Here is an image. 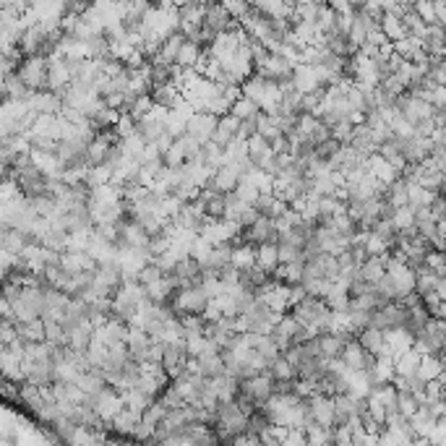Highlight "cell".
Segmentation results:
<instances>
[{
	"label": "cell",
	"instance_id": "cell-1",
	"mask_svg": "<svg viewBox=\"0 0 446 446\" xmlns=\"http://www.w3.org/2000/svg\"><path fill=\"white\" fill-rule=\"evenodd\" d=\"M209 306V295L201 287H178L170 308L178 316H204Z\"/></svg>",
	"mask_w": 446,
	"mask_h": 446
},
{
	"label": "cell",
	"instance_id": "cell-2",
	"mask_svg": "<svg viewBox=\"0 0 446 446\" xmlns=\"http://www.w3.org/2000/svg\"><path fill=\"white\" fill-rule=\"evenodd\" d=\"M272 391H274V381H272V376L266 371H261V373H256V376H248V379H240L238 381V394H243V396H248L253 405H264L266 399L272 396Z\"/></svg>",
	"mask_w": 446,
	"mask_h": 446
},
{
	"label": "cell",
	"instance_id": "cell-3",
	"mask_svg": "<svg viewBox=\"0 0 446 446\" xmlns=\"http://www.w3.org/2000/svg\"><path fill=\"white\" fill-rule=\"evenodd\" d=\"M185 360H188V350H185V339L183 337H175V339H167L162 342V358H159V365H162V371L173 379L178 373L185 368Z\"/></svg>",
	"mask_w": 446,
	"mask_h": 446
},
{
	"label": "cell",
	"instance_id": "cell-4",
	"mask_svg": "<svg viewBox=\"0 0 446 446\" xmlns=\"http://www.w3.org/2000/svg\"><path fill=\"white\" fill-rule=\"evenodd\" d=\"M215 125H217V115H209V113H190L185 118V133H188L190 139H196L198 144L212 139Z\"/></svg>",
	"mask_w": 446,
	"mask_h": 446
},
{
	"label": "cell",
	"instance_id": "cell-5",
	"mask_svg": "<svg viewBox=\"0 0 446 446\" xmlns=\"http://www.w3.org/2000/svg\"><path fill=\"white\" fill-rule=\"evenodd\" d=\"M201 24L219 34V32H227V29L235 26L238 21H232V16L227 13V8H224L219 0H209L207 6H204V21H201Z\"/></svg>",
	"mask_w": 446,
	"mask_h": 446
},
{
	"label": "cell",
	"instance_id": "cell-6",
	"mask_svg": "<svg viewBox=\"0 0 446 446\" xmlns=\"http://www.w3.org/2000/svg\"><path fill=\"white\" fill-rule=\"evenodd\" d=\"M358 345L363 347L365 353H371V355L381 358V355H391V350L387 345V334L376 326H365V329L358 331Z\"/></svg>",
	"mask_w": 446,
	"mask_h": 446
},
{
	"label": "cell",
	"instance_id": "cell-7",
	"mask_svg": "<svg viewBox=\"0 0 446 446\" xmlns=\"http://www.w3.org/2000/svg\"><path fill=\"white\" fill-rule=\"evenodd\" d=\"M238 131H240V120L227 110V113H222V115H217L215 133H212V139L209 141H215V144H219V147L224 149L232 139H238Z\"/></svg>",
	"mask_w": 446,
	"mask_h": 446
},
{
	"label": "cell",
	"instance_id": "cell-8",
	"mask_svg": "<svg viewBox=\"0 0 446 446\" xmlns=\"http://www.w3.org/2000/svg\"><path fill=\"white\" fill-rule=\"evenodd\" d=\"M387 261H389V253L368 256L365 261H360V266H358V277L365 282H371V285H376V282L384 277V272H387Z\"/></svg>",
	"mask_w": 446,
	"mask_h": 446
},
{
	"label": "cell",
	"instance_id": "cell-9",
	"mask_svg": "<svg viewBox=\"0 0 446 446\" xmlns=\"http://www.w3.org/2000/svg\"><path fill=\"white\" fill-rule=\"evenodd\" d=\"M204 58V47L193 40H183L181 50H178V58H175V66L178 68H198Z\"/></svg>",
	"mask_w": 446,
	"mask_h": 446
},
{
	"label": "cell",
	"instance_id": "cell-10",
	"mask_svg": "<svg viewBox=\"0 0 446 446\" xmlns=\"http://www.w3.org/2000/svg\"><path fill=\"white\" fill-rule=\"evenodd\" d=\"M196 368L204 379H215V376L224 373V363L219 353H201V355H196Z\"/></svg>",
	"mask_w": 446,
	"mask_h": 446
},
{
	"label": "cell",
	"instance_id": "cell-11",
	"mask_svg": "<svg viewBox=\"0 0 446 446\" xmlns=\"http://www.w3.org/2000/svg\"><path fill=\"white\" fill-rule=\"evenodd\" d=\"M316 342H319V353L321 358H339L342 353V347H345V339L334 334V331H321V334H316Z\"/></svg>",
	"mask_w": 446,
	"mask_h": 446
},
{
	"label": "cell",
	"instance_id": "cell-12",
	"mask_svg": "<svg viewBox=\"0 0 446 446\" xmlns=\"http://www.w3.org/2000/svg\"><path fill=\"white\" fill-rule=\"evenodd\" d=\"M253 256H256V266H261L266 272H274L277 264H280L277 243H258V246H253Z\"/></svg>",
	"mask_w": 446,
	"mask_h": 446
},
{
	"label": "cell",
	"instance_id": "cell-13",
	"mask_svg": "<svg viewBox=\"0 0 446 446\" xmlns=\"http://www.w3.org/2000/svg\"><path fill=\"white\" fill-rule=\"evenodd\" d=\"M379 29L384 32V37H387L389 42H396V40H402V37H407V26L402 24V18H396L394 13H384V18L379 21Z\"/></svg>",
	"mask_w": 446,
	"mask_h": 446
},
{
	"label": "cell",
	"instance_id": "cell-14",
	"mask_svg": "<svg viewBox=\"0 0 446 446\" xmlns=\"http://www.w3.org/2000/svg\"><path fill=\"white\" fill-rule=\"evenodd\" d=\"M230 264L235 269H251V266L256 264V256H253V246H232V253H230Z\"/></svg>",
	"mask_w": 446,
	"mask_h": 446
},
{
	"label": "cell",
	"instance_id": "cell-15",
	"mask_svg": "<svg viewBox=\"0 0 446 446\" xmlns=\"http://www.w3.org/2000/svg\"><path fill=\"white\" fill-rule=\"evenodd\" d=\"M436 196V193H430V190H425L423 185H418V183H413L410 188H407V207L410 209H425L430 204V198Z\"/></svg>",
	"mask_w": 446,
	"mask_h": 446
},
{
	"label": "cell",
	"instance_id": "cell-16",
	"mask_svg": "<svg viewBox=\"0 0 446 446\" xmlns=\"http://www.w3.org/2000/svg\"><path fill=\"white\" fill-rule=\"evenodd\" d=\"M258 110H261V108H258L256 102H253V99H248V97H243V94H240V97L230 105V113L238 118V120H246V118L256 115Z\"/></svg>",
	"mask_w": 446,
	"mask_h": 446
},
{
	"label": "cell",
	"instance_id": "cell-17",
	"mask_svg": "<svg viewBox=\"0 0 446 446\" xmlns=\"http://www.w3.org/2000/svg\"><path fill=\"white\" fill-rule=\"evenodd\" d=\"M339 149H342V144H339L337 139H324L321 144H316V149H314V154L319 159H321V162H326V165H329V159L334 157V154H337Z\"/></svg>",
	"mask_w": 446,
	"mask_h": 446
},
{
	"label": "cell",
	"instance_id": "cell-18",
	"mask_svg": "<svg viewBox=\"0 0 446 446\" xmlns=\"http://www.w3.org/2000/svg\"><path fill=\"white\" fill-rule=\"evenodd\" d=\"M413 219H415V209H410L407 204L396 207L394 217H391V222H394L396 230H413Z\"/></svg>",
	"mask_w": 446,
	"mask_h": 446
},
{
	"label": "cell",
	"instance_id": "cell-19",
	"mask_svg": "<svg viewBox=\"0 0 446 446\" xmlns=\"http://www.w3.org/2000/svg\"><path fill=\"white\" fill-rule=\"evenodd\" d=\"M224 8H227V13L232 16V21H243V18L248 16V11H251V3L248 0H219Z\"/></svg>",
	"mask_w": 446,
	"mask_h": 446
},
{
	"label": "cell",
	"instance_id": "cell-20",
	"mask_svg": "<svg viewBox=\"0 0 446 446\" xmlns=\"http://www.w3.org/2000/svg\"><path fill=\"white\" fill-rule=\"evenodd\" d=\"M413 11L423 18V21H425V24H438L436 13H433V3H430V0H415Z\"/></svg>",
	"mask_w": 446,
	"mask_h": 446
},
{
	"label": "cell",
	"instance_id": "cell-21",
	"mask_svg": "<svg viewBox=\"0 0 446 446\" xmlns=\"http://www.w3.org/2000/svg\"><path fill=\"white\" fill-rule=\"evenodd\" d=\"M433 3V13H436V21L444 24L446 21V0H430Z\"/></svg>",
	"mask_w": 446,
	"mask_h": 446
},
{
	"label": "cell",
	"instance_id": "cell-22",
	"mask_svg": "<svg viewBox=\"0 0 446 446\" xmlns=\"http://www.w3.org/2000/svg\"><path fill=\"white\" fill-rule=\"evenodd\" d=\"M396 3H399V6H410V8H413L415 0H396Z\"/></svg>",
	"mask_w": 446,
	"mask_h": 446
},
{
	"label": "cell",
	"instance_id": "cell-23",
	"mask_svg": "<svg viewBox=\"0 0 446 446\" xmlns=\"http://www.w3.org/2000/svg\"><path fill=\"white\" fill-rule=\"evenodd\" d=\"M196 3H204V6H207V3H209V0H196Z\"/></svg>",
	"mask_w": 446,
	"mask_h": 446
}]
</instances>
